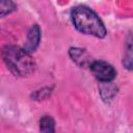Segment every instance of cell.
Listing matches in <instances>:
<instances>
[{
    "label": "cell",
    "mask_w": 133,
    "mask_h": 133,
    "mask_svg": "<svg viewBox=\"0 0 133 133\" xmlns=\"http://www.w3.org/2000/svg\"><path fill=\"white\" fill-rule=\"evenodd\" d=\"M1 55L6 66L16 76H27L35 69L34 60L24 48L9 45L2 49Z\"/></svg>",
    "instance_id": "cell-2"
},
{
    "label": "cell",
    "mask_w": 133,
    "mask_h": 133,
    "mask_svg": "<svg viewBox=\"0 0 133 133\" xmlns=\"http://www.w3.org/2000/svg\"><path fill=\"white\" fill-rule=\"evenodd\" d=\"M39 39H41V29L37 25H33L27 35V39L25 42L24 49L28 53L35 51V49L37 48V46L39 44Z\"/></svg>",
    "instance_id": "cell-4"
},
{
    "label": "cell",
    "mask_w": 133,
    "mask_h": 133,
    "mask_svg": "<svg viewBox=\"0 0 133 133\" xmlns=\"http://www.w3.org/2000/svg\"><path fill=\"white\" fill-rule=\"evenodd\" d=\"M71 18L76 29L82 33L103 38L106 35V28L100 18L88 7L80 5L73 8Z\"/></svg>",
    "instance_id": "cell-1"
},
{
    "label": "cell",
    "mask_w": 133,
    "mask_h": 133,
    "mask_svg": "<svg viewBox=\"0 0 133 133\" xmlns=\"http://www.w3.org/2000/svg\"><path fill=\"white\" fill-rule=\"evenodd\" d=\"M70 56L79 65L85 64L86 61L88 60L87 53L84 51V49H80V48H72L70 50Z\"/></svg>",
    "instance_id": "cell-5"
},
{
    "label": "cell",
    "mask_w": 133,
    "mask_h": 133,
    "mask_svg": "<svg viewBox=\"0 0 133 133\" xmlns=\"http://www.w3.org/2000/svg\"><path fill=\"white\" fill-rule=\"evenodd\" d=\"M39 125H41V131L43 132H54V126H55V123H54V119L49 116V115H45L41 118V122H39Z\"/></svg>",
    "instance_id": "cell-7"
},
{
    "label": "cell",
    "mask_w": 133,
    "mask_h": 133,
    "mask_svg": "<svg viewBox=\"0 0 133 133\" xmlns=\"http://www.w3.org/2000/svg\"><path fill=\"white\" fill-rule=\"evenodd\" d=\"M90 70L94 76L103 83L111 82L116 76L115 69L110 63L103 60H95L94 62H91Z\"/></svg>",
    "instance_id": "cell-3"
},
{
    "label": "cell",
    "mask_w": 133,
    "mask_h": 133,
    "mask_svg": "<svg viewBox=\"0 0 133 133\" xmlns=\"http://www.w3.org/2000/svg\"><path fill=\"white\" fill-rule=\"evenodd\" d=\"M17 8L16 3L12 0H0V18L14 12Z\"/></svg>",
    "instance_id": "cell-6"
}]
</instances>
